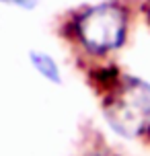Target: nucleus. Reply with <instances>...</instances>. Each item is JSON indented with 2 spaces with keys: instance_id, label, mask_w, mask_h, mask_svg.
I'll return each instance as SVG.
<instances>
[{
  "instance_id": "nucleus-1",
  "label": "nucleus",
  "mask_w": 150,
  "mask_h": 156,
  "mask_svg": "<svg viewBox=\"0 0 150 156\" xmlns=\"http://www.w3.org/2000/svg\"><path fill=\"white\" fill-rule=\"evenodd\" d=\"M109 127L121 138H140L150 129V82L123 76L103 105Z\"/></svg>"
},
{
  "instance_id": "nucleus-2",
  "label": "nucleus",
  "mask_w": 150,
  "mask_h": 156,
  "mask_svg": "<svg viewBox=\"0 0 150 156\" xmlns=\"http://www.w3.org/2000/svg\"><path fill=\"white\" fill-rule=\"evenodd\" d=\"M127 33L126 10L117 4L103 2L84 10L76 21V37L91 54H107L123 45Z\"/></svg>"
},
{
  "instance_id": "nucleus-3",
  "label": "nucleus",
  "mask_w": 150,
  "mask_h": 156,
  "mask_svg": "<svg viewBox=\"0 0 150 156\" xmlns=\"http://www.w3.org/2000/svg\"><path fill=\"white\" fill-rule=\"evenodd\" d=\"M29 60H31L33 68L39 72L45 80L54 82V84H62V72H60V66L54 60V55H49L48 51L31 49L29 51Z\"/></svg>"
},
{
  "instance_id": "nucleus-4",
  "label": "nucleus",
  "mask_w": 150,
  "mask_h": 156,
  "mask_svg": "<svg viewBox=\"0 0 150 156\" xmlns=\"http://www.w3.org/2000/svg\"><path fill=\"white\" fill-rule=\"evenodd\" d=\"M0 2H8V4H15L21 8H35L39 0H0Z\"/></svg>"
},
{
  "instance_id": "nucleus-5",
  "label": "nucleus",
  "mask_w": 150,
  "mask_h": 156,
  "mask_svg": "<svg viewBox=\"0 0 150 156\" xmlns=\"http://www.w3.org/2000/svg\"><path fill=\"white\" fill-rule=\"evenodd\" d=\"M144 10H146V16H148V21H150V0L146 2V6H144Z\"/></svg>"
},
{
  "instance_id": "nucleus-6",
  "label": "nucleus",
  "mask_w": 150,
  "mask_h": 156,
  "mask_svg": "<svg viewBox=\"0 0 150 156\" xmlns=\"http://www.w3.org/2000/svg\"><path fill=\"white\" fill-rule=\"evenodd\" d=\"M93 156H105V154H93Z\"/></svg>"
}]
</instances>
